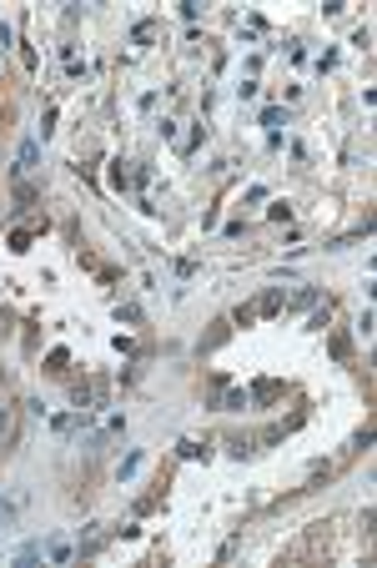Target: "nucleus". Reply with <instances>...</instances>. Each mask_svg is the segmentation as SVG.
I'll return each instance as SVG.
<instances>
[{
    "label": "nucleus",
    "mask_w": 377,
    "mask_h": 568,
    "mask_svg": "<svg viewBox=\"0 0 377 568\" xmlns=\"http://www.w3.org/2000/svg\"><path fill=\"white\" fill-rule=\"evenodd\" d=\"M151 35H156V20H136V26H131V40H136V46H146Z\"/></svg>",
    "instance_id": "obj_11"
},
{
    "label": "nucleus",
    "mask_w": 377,
    "mask_h": 568,
    "mask_svg": "<svg viewBox=\"0 0 377 568\" xmlns=\"http://www.w3.org/2000/svg\"><path fill=\"white\" fill-rule=\"evenodd\" d=\"M282 307H287V292L282 287H267L262 297H257V317H277Z\"/></svg>",
    "instance_id": "obj_2"
},
{
    "label": "nucleus",
    "mask_w": 377,
    "mask_h": 568,
    "mask_svg": "<svg viewBox=\"0 0 377 568\" xmlns=\"http://www.w3.org/2000/svg\"><path fill=\"white\" fill-rule=\"evenodd\" d=\"M71 553H76V549H71L66 538H51V543H46V558H51V563H71Z\"/></svg>",
    "instance_id": "obj_7"
},
{
    "label": "nucleus",
    "mask_w": 377,
    "mask_h": 568,
    "mask_svg": "<svg viewBox=\"0 0 377 568\" xmlns=\"http://www.w3.org/2000/svg\"><path fill=\"white\" fill-rule=\"evenodd\" d=\"M10 433V408H0V437Z\"/></svg>",
    "instance_id": "obj_23"
},
{
    "label": "nucleus",
    "mask_w": 377,
    "mask_h": 568,
    "mask_svg": "<svg viewBox=\"0 0 377 568\" xmlns=\"http://www.w3.org/2000/svg\"><path fill=\"white\" fill-rule=\"evenodd\" d=\"M277 392H282V383H277V377H262V383H251V387H246V397H251V403H271Z\"/></svg>",
    "instance_id": "obj_4"
},
{
    "label": "nucleus",
    "mask_w": 377,
    "mask_h": 568,
    "mask_svg": "<svg viewBox=\"0 0 377 568\" xmlns=\"http://www.w3.org/2000/svg\"><path fill=\"white\" fill-rule=\"evenodd\" d=\"M262 126H271V131H282V126H287V111H282V106H267V111H262Z\"/></svg>",
    "instance_id": "obj_13"
},
{
    "label": "nucleus",
    "mask_w": 377,
    "mask_h": 568,
    "mask_svg": "<svg viewBox=\"0 0 377 568\" xmlns=\"http://www.w3.org/2000/svg\"><path fill=\"white\" fill-rule=\"evenodd\" d=\"M6 46H15V31L6 26V20H0V51H6Z\"/></svg>",
    "instance_id": "obj_22"
},
{
    "label": "nucleus",
    "mask_w": 377,
    "mask_h": 568,
    "mask_svg": "<svg viewBox=\"0 0 377 568\" xmlns=\"http://www.w3.org/2000/svg\"><path fill=\"white\" fill-rule=\"evenodd\" d=\"M31 242H35V231H31V226H15L10 237H6V247H10V251H31Z\"/></svg>",
    "instance_id": "obj_6"
},
{
    "label": "nucleus",
    "mask_w": 377,
    "mask_h": 568,
    "mask_svg": "<svg viewBox=\"0 0 377 568\" xmlns=\"http://www.w3.org/2000/svg\"><path fill=\"white\" fill-rule=\"evenodd\" d=\"M66 362H71V352H66V347H56V352L46 357V372H66Z\"/></svg>",
    "instance_id": "obj_14"
},
{
    "label": "nucleus",
    "mask_w": 377,
    "mask_h": 568,
    "mask_svg": "<svg viewBox=\"0 0 377 568\" xmlns=\"http://www.w3.org/2000/svg\"><path fill=\"white\" fill-rule=\"evenodd\" d=\"M176 453H181L186 462H192V458H206V443H201V437H181V443H176Z\"/></svg>",
    "instance_id": "obj_9"
},
{
    "label": "nucleus",
    "mask_w": 377,
    "mask_h": 568,
    "mask_svg": "<svg viewBox=\"0 0 377 568\" xmlns=\"http://www.w3.org/2000/svg\"><path fill=\"white\" fill-rule=\"evenodd\" d=\"M141 458H146V453H141V448H131V453L121 458V468H116V478H121V483H126V478H136V473H141Z\"/></svg>",
    "instance_id": "obj_5"
},
{
    "label": "nucleus",
    "mask_w": 377,
    "mask_h": 568,
    "mask_svg": "<svg viewBox=\"0 0 377 568\" xmlns=\"http://www.w3.org/2000/svg\"><path fill=\"white\" fill-rule=\"evenodd\" d=\"M226 448H232V458H246V453H251V437H232Z\"/></svg>",
    "instance_id": "obj_18"
},
{
    "label": "nucleus",
    "mask_w": 377,
    "mask_h": 568,
    "mask_svg": "<svg viewBox=\"0 0 377 568\" xmlns=\"http://www.w3.org/2000/svg\"><path fill=\"white\" fill-rule=\"evenodd\" d=\"M111 186H116V192L136 186V172H126V161H111Z\"/></svg>",
    "instance_id": "obj_8"
},
{
    "label": "nucleus",
    "mask_w": 377,
    "mask_h": 568,
    "mask_svg": "<svg viewBox=\"0 0 377 568\" xmlns=\"http://www.w3.org/2000/svg\"><path fill=\"white\" fill-rule=\"evenodd\" d=\"M35 161H40V141H35V136H26V141H20V151H15L10 176H15V181H26V176L35 172Z\"/></svg>",
    "instance_id": "obj_1"
},
{
    "label": "nucleus",
    "mask_w": 377,
    "mask_h": 568,
    "mask_svg": "<svg viewBox=\"0 0 377 568\" xmlns=\"http://www.w3.org/2000/svg\"><path fill=\"white\" fill-rule=\"evenodd\" d=\"M217 408H221V412H242V408H251V397H246V387H221Z\"/></svg>",
    "instance_id": "obj_3"
},
{
    "label": "nucleus",
    "mask_w": 377,
    "mask_h": 568,
    "mask_svg": "<svg viewBox=\"0 0 377 568\" xmlns=\"http://www.w3.org/2000/svg\"><path fill=\"white\" fill-rule=\"evenodd\" d=\"M287 307H317V287H302V292H292Z\"/></svg>",
    "instance_id": "obj_10"
},
{
    "label": "nucleus",
    "mask_w": 377,
    "mask_h": 568,
    "mask_svg": "<svg viewBox=\"0 0 377 568\" xmlns=\"http://www.w3.org/2000/svg\"><path fill=\"white\" fill-rule=\"evenodd\" d=\"M116 322H141V307L136 302H116Z\"/></svg>",
    "instance_id": "obj_15"
},
{
    "label": "nucleus",
    "mask_w": 377,
    "mask_h": 568,
    "mask_svg": "<svg viewBox=\"0 0 377 568\" xmlns=\"http://www.w3.org/2000/svg\"><path fill=\"white\" fill-rule=\"evenodd\" d=\"M358 337H372V307H367L362 317H358Z\"/></svg>",
    "instance_id": "obj_20"
},
{
    "label": "nucleus",
    "mask_w": 377,
    "mask_h": 568,
    "mask_svg": "<svg viewBox=\"0 0 377 568\" xmlns=\"http://www.w3.org/2000/svg\"><path fill=\"white\" fill-rule=\"evenodd\" d=\"M232 322H237V327H246V322H257V307H237V312H232Z\"/></svg>",
    "instance_id": "obj_17"
},
{
    "label": "nucleus",
    "mask_w": 377,
    "mask_h": 568,
    "mask_svg": "<svg viewBox=\"0 0 377 568\" xmlns=\"http://www.w3.org/2000/svg\"><path fill=\"white\" fill-rule=\"evenodd\" d=\"M10 523H15V508H10L6 498H0V528H10Z\"/></svg>",
    "instance_id": "obj_21"
},
{
    "label": "nucleus",
    "mask_w": 377,
    "mask_h": 568,
    "mask_svg": "<svg viewBox=\"0 0 377 568\" xmlns=\"http://www.w3.org/2000/svg\"><path fill=\"white\" fill-rule=\"evenodd\" d=\"M51 126H56V106H46V116H40V141L51 136Z\"/></svg>",
    "instance_id": "obj_19"
},
{
    "label": "nucleus",
    "mask_w": 377,
    "mask_h": 568,
    "mask_svg": "<svg viewBox=\"0 0 377 568\" xmlns=\"http://www.w3.org/2000/svg\"><path fill=\"white\" fill-rule=\"evenodd\" d=\"M327 317H332V302H322L317 312H312V322H307V327H312V332H322V327H327Z\"/></svg>",
    "instance_id": "obj_16"
},
{
    "label": "nucleus",
    "mask_w": 377,
    "mask_h": 568,
    "mask_svg": "<svg viewBox=\"0 0 377 568\" xmlns=\"http://www.w3.org/2000/svg\"><path fill=\"white\" fill-rule=\"evenodd\" d=\"M15 201H20V206L40 201V186H31V181H15Z\"/></svg>",
    "instance_id": "obj_12"
}]
</instances>
